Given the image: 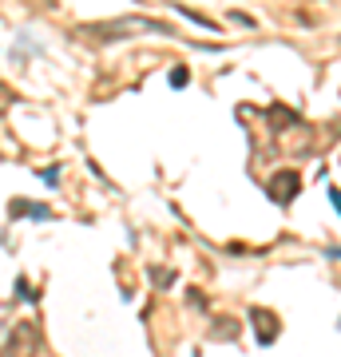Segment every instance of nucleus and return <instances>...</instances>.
Masks as SVG:
<instances>
[{
  "label": "nucleus",
  "instance_id": "nucleus-1",
  "mask_svg": "<svg viewBox=\"0 0 341 357\" xmlns=\"http://www.w3.org/2000/svg\"><path fill=\"white\" fill-rule=\"evenodd\" d=\"M40 349V326L36 321H16L13 333L0 345V357H36Z\"/></svg>",
  "mask_w": 341,
  "mask_h": 357
},
{
  "label": "nucleus",
  "instance_id": "nucleus-2",
  "mask_svg": "<svg viewBox=\"0 0 341 357\" xmlns=\"http://www.w3.org/2000/svg\"><path fill=\"white\" fill-rule=\"evenodd\" d=\"M88 32H96L100 40H107V36H119V32H159V24H151V20H119V24L88 28Z\"/></svg>",
  "mask_w": 341,
  "mask_h": 357
},
{
  "label": "nucleus",
  "instance_id": "nucleus-3",
  "mask_svg": "<svg viewBox=\"0 0 341 357\" xmlns=\"http://www.w3.org/2000/svg\"><path fill=\"white\" fill-rule=\"evenodd\" d=\"M270 191H274L278 203H290L294 195H298V175H294V171H278V178H274V187H270Z\"/></svg>",
  "mask_w": 341,
  "mask_h": 357
},
{
  "label": "nucleus",
  "instance_id": "nucleus-4",
  "mask_svg": "<svg viewBox=\"0 0 341 357\" xmlns=\"http://www.w3.org/2000/svg\"><path fill=\"white\" fill-rule=\"evenodd\" d=\"M171 84H175V88H183V84H187V68H175V72H171Z\"/></svg>",
  "mask_w": 341,
  "mask_h": 357
},
{
  "label": "nucleus",
  "instance_id": "nucleus-5",
  "mask_svg": "<svg viewBox=\"0 0 341 357\" xmlns=\"http://www.w3.org/2000/svg\"><path fill=\"white\" fill-rule=\"evenodd\" d=\"M329 203H333V211L341 215V191H329Z\"/></svg>",
  "mask_w": 341,
  "mask_h": 357
}]
</instances>
